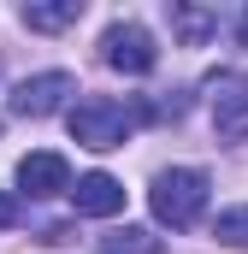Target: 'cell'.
I'll return each instance as SVG.
<instances>
[{"label": "cell", "instance_id": "cell-1", "mask_svg": "<svg viewBox=\"0 0 248 254\" xmlns=\"http://www.w3.org/2000/svg\"><path fill=\"white\" fill-rule=\"evenodd\" d=\"M207 195H213V178H207L201 166H172V172H160V178H154L148 207H154V219H160V225L189 231V225H201Z\"/></svg>", "mask_w": 248, "mask_h": 254}, {"label": "cell", "instance_id": "cell-2", "mask_svg": "<svg viewBox=\"0 0 248 254\" xmlns=\"http://www.w3.org/2000/svg\"><path fill=\"white\" fill-rule=\"evenodd\" d=\"M136 130V113L113 101V95H83L77 107H71V142H83V148H95V154H107V148H124V136Z\"/></svg>", "mask_w": 248, "mask_h": 254}, {"label": "cell", "instance_id": "cell-3", "mask_svg": "<svg viewBox=\"0 0 248 254\" xmlns=\"http://www.w3.org/2000/svg\"><path fill=\"white\" fill-rule=\"evenodd\" d=\"M101 60L113 65V71H124V77H148L154 60H160V48H154V36H148L142 24L119 18V24H107V36H101Z\"/></svg>", "mask_w": 248, "mask_h": 254}, {"label": "cell", "instance_id": "cell-4", "mask_svg": "<svg viewBox=\"0 0 248 254\" xmlns=\"http://www.w3.org/2000/svg\"><path fill=\"white\" fill-rule=\"evenodd\" d=\"M207 95H213V130L225 142H248V71H213Z\"/></svg>", "mask_w": 248, "mask_h": 254}, {"label": "cell", "instance_id": "cell-5", "mask_svg": "<svg viewBox=\"0 0 248 254\" xmlns=\"http://www.w3.org/2000/svg\"><path fill=\"white\" fill-rule=\"evenodd\" d=\"M71 95H77V77L71 71H42V77H24L12 89V113L18 119H54Z\"/></svg>", "mask_w": 248, "mask_h": 254}, {"label": "cell", "instance_id": "cell-6", "mask_svg": "<svg viewBox=\"0 0 248 254\" xmlns=\"http://www.w3.org/2000/svg\"><path fill=\"white\" fill-rule=\"evenodd\" d=\"M18 190L30 195V201H48V195H65L71 190V166H65V154H24L18 160Z\"/></svg>", "mask_w": 248, "mask_h": 254}, {"label": "cell", "instance_id": "cell-7", "mask_svg": "<svg viewBox=\"0 0 248 254\" xmlns=\"http://www.w3.org/2000/svg\"><path fill=\"white\" fill-rule=\"evenodd\" d=\"M65 195H71V207L89 213V219H113V213H124V184L113 178V172H89V178H77Z\"/></svg>", "mask_w": 248, "mask_h": 254}, {"label": "cell", "instance_id": "cell-8", "mask_svg": "<svg viewBox=\"0 0 248 254\" xmlns=\"http://www.w3.org/2000/svg\"><path fill=\"white\" fill-rule=\"evenodd\" d=\"M166 18H172V30H178L184 48H207V42L219 36V12H201V6H189V0H172Z\"/></svg>", "mask_w": 248, "mask_h": 254}, {"label": "cell", "instance_id": "cell-9", "mask_svg": "<svg viewBox=\"0 0 248 254\" xmlns=\"http://www.w3.org/2000/svg\"><path fill=\"white\" fill-rule=\"evenodd\" d=\"M24 30H42V36H54V30H71L77 18H83V0H24Z\"/></svg>", "mask_w": 248, "mask_h": 254}, {"label": "cell", "instance_id": "cell-10", "mask_svg": "<svg viewBox=\"0 0 248 254\" xmlns=\"http://www.w3.org/2000/svg\"><path fill=\"white\" fill-rule=\"evenodd\" d=\"M95 254H166V243H160L154 231H142V225H124V231H113V237H101Z\"/></svg>", "mask_w": 248, "mask_h": 254}, {"label": "cell", "instance_id": "cell-11", "mask_svg": "<svg viewBox=\"0 0 248 254\" xmlns=\"http://www.w3.org/2000/svg\"><path fill=\"white\" fill-rule=\"evenodd\" d=\"M213 237L231 243V249H248V207H225V213L213 219Z\"/></svg>", "mask_w": 248, "mask_h": 254}, {"label": "cell", "instance_id": "cell-12", "mask_svg": "<svg viewBox=\"0 0 248 254\" xmlns=\"http://www.w3.org/2000/svg\"><path fill=\"white\" fill-rule=\"evenodd\" d=\"M189 113V95L184 89H166L160 101H148V119H184Z\"/></svg>", "mask_w": 248, "mask_h": 254}, {"label": "cell", "instance_id": "cell-13", "mask_svg": "<svg viewBox=\"0 0 248 254\" xmlns=\"http://www.w3.org/2000/svg\"><path fill=\"white\" fill-rule=\"evenodd\" d=\"M12 225H18V201H12V195H0V231H12Z\"/></svg>", "mask_w": 248, "mask_h": 254}, {"label": "cell", "instance_id": "cell-14", "mask_svg": "<svg viewBox=\"0 0 248 254\" xmlns=\"http://www.w3.org/2000/svg\"><path fill=\"white\" fill-rule=\"evenodd\" d=\"M243 42H248V18H243Z\"/></svg>", "mask_w": 248, "mask_h": 254}]
</instances>
